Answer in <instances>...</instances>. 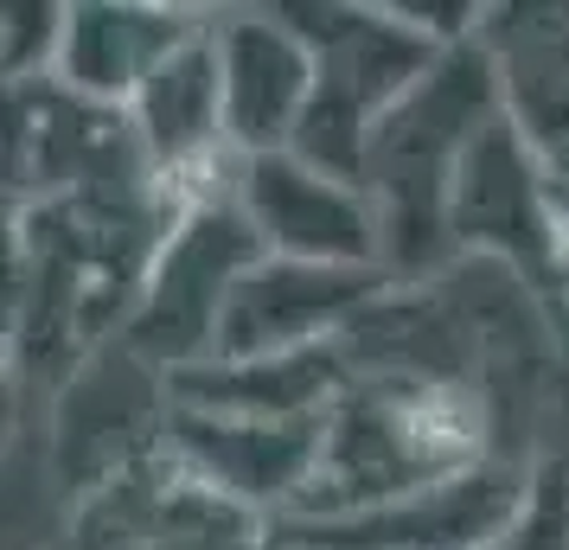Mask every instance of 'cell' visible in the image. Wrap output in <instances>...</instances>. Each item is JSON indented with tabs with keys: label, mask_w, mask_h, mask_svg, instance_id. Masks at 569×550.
<instances>
[{
	"label": "cell",
	"mask_w": 569,
	"mask_h": 550,
	"mask_svg": "<svg viewBox=\"0 0 569 550\" xmlns=\"http://www.w3.org/2000/svg\"><path fill=\"white\" fill-rule=\"evenodd\" d=\"M563 294H569V211H563Z\"/></svg>",
	"instance_id": "18"
},
{
	"label": "cell",
	"mask_w": 569,
	"mask_h": 550,
	"mask_svg": "<svg viewBox=\"0 0 569 550\" xmlns=\"http://www.w3.org/2000/svg\"><path fill=\"white\" fill-rule=\"evenodd\" d=\"M0 20H7V39H0L7 90H20V83H52L58 52H64V20H71V7H58V0H13Z\"/></svg>",
	"instance_id": "16"
},
{
	"label": "cell",
	"mask_w": 569,
	"mask_h": 550,
	"mask_svg": "<svg viewBox=\"0 0 569 550\" xmlns=\"http://www.w3.org/2000/svg\"><path fill=\"white\" fill-rule=\"evenodd\" d=\"M385 289L390 276L378 269H320V262L262 257L237 282L211 359H288V352L333 346Z\"/></svg>",
	"instance_id": "10"
},
{
	"label": "cell",
	"mask_w": 569,
	"mask_h": 550,
	"mask_svg": "<svg viewBox=\"0 0 569 550\" xmlns=\"http://www.w3.org/2000/svg\"><path fill=\"white\" fill-rule=\"evenodd\" d=\"M206 27V13L186 7H116V0H71L64 20V52H58L52 83H64L83 103L129 109L134 90L154 78L167 58L180 52L192 32Z\"/></svg>",
	"instance_id": "14"
},
{
	"label": "cell",
	"mask_w": 569,
	"mask_h": 550,
	"mask_svg": "<svg viewBox=\"0 0 569 550\" xmlns=\"http://www.w3.org/2000/svg\"><path fill=\"white\" fill-rule=\"evenodd\" d=\"M538 461L487 454L480 468L436 480L410 499H390L352 519H282L276 550H487L525 512Z\"/></svg>",
	"instance_id": "7"
},
{
	"label": "cell",
	"mask_w": 569,
	"mask_h": 550,
	"mask_svg": "<svg viewBox=\"0 0 569 550\" xmlns=\"http://www.w3.org/2000/svg\"><path fill=\"white\" fill-rule=\"evenodd\" d=\"M487 550H569V454H543L525 512Z\"/></svg>",
	"instance_id": "17"
},
{
	"label": "cell",
	"mask_w": 569,
	"mask_h": 550,
	"mask_svg": "<svg viewBox=\"0 0 569 550\" xmlns=\"http://www.w3.org/2000/svg\"><path fill=\"white\" fill-rule=\"evenodd\" d=\"M129 122L141 134V154H148V167H154V180L167 186L173 206L192 199V192H211V167H224V173L237 167L231 141H224V78H218L211 13H206V27L134 90Z\"/></svg>",
	"instance_id": "13"
},
{
	"label": "cell",
	"mask_w": 569,
	"mask_h": 550,
	"mask_svg": "<svg viewBox=\"0 0 569 550\" xmlns=\"http://www.w3.org/2000/svg\"><path fill=\"white\" fill-rule=\"evenodd\" d=\"M492 448L487 403L448 384H346L308 499L288 519H352L436 480L480 468Z\"/></svg>",
	"instance_id": "2"
},
{
	"label": "cell",
	"mask_w": 569,
	"mask_h": 550,
	"mask_svg": "<svg viewBox=\"0 0 569 550\" xmlns=\"http://www.w3.org/2000/svg\"><path fill=\"white\" fill-rule=\"evenodd\" d=\"M448 231H455V250H461V257L499 262V269L525 276V282L569 320L563 199H557V180L531 160V148L506 129V116L467 148L461 173H455Z\"/></svg>",
	"instance_id": "5"
},
{
	"label": "cell",
	"mask_w": 569,
	"mask_h": 550,
	"mask_svg": "<svg viewBox=\"0 0 569 550\" xmlns=\"http://www.w3.org/2000/svg\"><path fill=\"white\" fill-rule=\"evenodd\" d=\"M492 122H499V83L480 39L448 46L429 64V78L378 122L365 192L378 206V250L397 289H429L461 262L448 231L455 173Z\"/></svg>",
	"instance_id": "1"
},
{
	"label": "cell",
	"mask_w": 569,
	"mask_h": 550,
	"mask_svg": "<svg viewBox=\"0 0 569 550\" xmlns=\"http://www.w3.org/2000/svg\"><path fill=\"white\" fill-rule=\"evenodd\" d=\"M346 359L339 346H313V352H288V359H206L167 378V391L180 410H206V417H250V422H301L327 417L346 397Z\"/></svg>",
	"instance_id": "15"
},
{
	"label": "cell",
	"mask_w": 569,
	"mask_h": 550,
	"mask_svg": "<svg viewBox=\"0 0 569 550\" xmlns=\"http://www.w3.org/2000/svg\"><path fill=\"white\" fill-rule=\"evenodd\" d=\"M333 417V410H327ZM327 417L301 422H250V417H206V410H180L167 422V448L186 468L211 480L218 493L250 506L262 519L282 524L301 499H308L313 473H320V448H327Z\"/></svg>",
	"instance_id": "12"
},
{
	"label": "cell",
	"mask_w": 569,
	"mask_h": 550,
	"mask_svg": "<svg viewBox=\"0 0 569 550\" xmlns=\"http://www.w3.org/2000/svg\"><path fill=\"white\" fill-rule=\"evenodd\" d=\"M295 32L313 46L320 83H313L308 122L288 154L333 180L365 186L371 167V134L390 109L429 78L448 46H436L422 27L403 20V7H359V0H320V7H282Z\"/></svg>",
	"instance_id": "3"
},
{
	"label": "cell",
	"mask_w": 569,
	"mask_h": 550,
	"mask_svg": "<svg viewBox=\"0 0 569 550\" xmlns=\"http://www.w3.org/2000/svg\"><path fill=\"white\" fill-rule=\"evenodd\" d=\"M218 39V78H224V141L237 160L288 154L295 134L308 122L313 83V46L295 32L282 7L269 13H211Z\"/></svg>",
	"instance_id": "9"
},
{
	"label": "cell",
	"mask_w": 569,
	"mask_h": 550,
	"mask_svg": "<svg viewBox=\"0 0 569 550\" xmlns=\"http://www.w3.org/2000/svg\"><path fill=\"white\" fill-rule=\"evenodd\" d=\"M231 192L250 218V231L262 237V257L320 262V269H378L385 276L378 206L365 186L333 180L301 154H262L237 160Z\"/></svg>",
	"instance_id": "8"
},
{
	"label": "cell",
	"mask_w": 569,
	"mask_h": 550,
	"mask_svg": "<svg viewBox=\"0 0 569 550\" xmlns=\"http://www.w3.org/2000/svg\"><path fill=\"white\" fill-rule=\"evenodd\" d=\"M557 199H563V211H569V186H557Z\"/></svg>",
	"instance_id": "19"
},
{
	"label": "cell",
	"mask_w": 569,
	"mask_h": 550,
	"mask_svg": "<svg viewBox=\"0 0 569 550\" xmlns=\"http://www.w3.org/2000/svg\"><path fill=\"white\" fill-rule=\"evenodd\" d=\"M231 180L180 199V218L167 224L154 262H148V276H141V294H134L129 320H122V333H116L134 359H148V366L167 371V378L211 359L237 282L262 262V237L250 231V218L237 206Z\"/></svg>",
	"instance_id": "4"
},
{
	"label": "cell",
	"mask_w": 569,
	"mask_h": 550,
	"mask_svg": "<svg viewBox=\"0 0 569 550\" xmlns=\"http://www.w3.org/2000/svg\"><path fill=\"white\" fill-rule=\"evenodd\" d=\"M480 52L499 83L506 129L543 173L569 186V0H506L480 13Z\"/></svg>",
	"instance_id": "11"
},
{
	"label": "cell",
	"mask_w": 569,
	"mask_h": 550,
	"mask_svg": "<svg viewBox=\"0 0 569 550\" xmlns=\"http://www.w3.org/2000/svg\"><path fill=\"white\" fill-rule=\"evenodd\" d=\"M71 550H276V519L237 506L160 448L78 499Z\"/></svg>",
	"instance_id": "6"
}]
</instances>
